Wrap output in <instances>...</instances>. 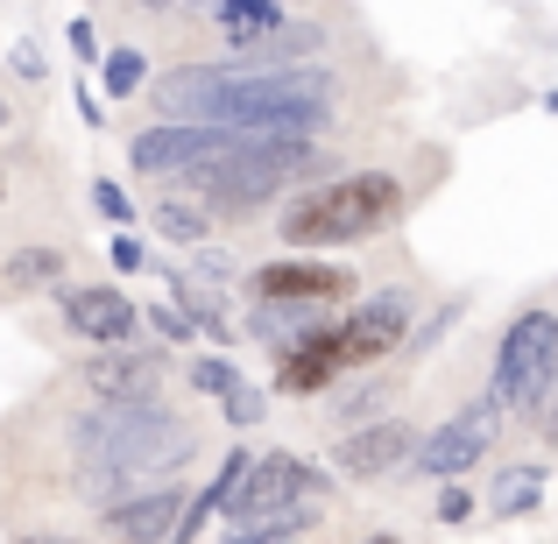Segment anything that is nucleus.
I'll return each mask as SVG.
<instances>
[{
    "label": "nucleus",
    "instance_id": "f257e3e1",
    "mask_svg": "<svg viewBox=\"0 0 558 544\" xmlns=\"http://www.w3.org/2000/svg\"><path fill=\"white\" fill-rule=\"evenodd\" d=\"M71 438H78V481L99 509L156 488V481H178V467L198 460V432L163 396L156 403H93L71 424Z\"/></svg>",
    "mask_w": 558,
    "mask_h": 544
},
{
    "label": "nucleus",
    "instance_id": "f03ea898",
    "mask_svg": "<svg viewBox=\"0 0 558 544\" xmlns=\"http://www.w3.org/2000/svg\"><path fill=\"white\" fill-rule=\"evenodd\" d=\"M312 178H332V156L318 149V142H304V135H241L219 164H205L198 178H178V184L191 198H205L219 219H233V213H262L269 198H283V191H298Z\"/></svg>",
    "mask_w": 558,
    "mask_h": 544
},
{
    "label": "nucleus",
    "instance_id": "7ed1b4c3",
    "mask_svg": "<svg viewBox=\"0 0 558 544\" xmlns=\"http://www.w3.org/2000/svg\"><path fill=\"white\" fill-rule=\"evenodd\" d=\"M340 113V78L326 64H290V71H227L213 128L233 135H304L318 142V128Z\"/></svg>",
    "mask_w": 558,
    "mask_h": 544
},
{
    "label": "nucleus",
    "instance_id": "20e7f679",
    "mask_svg": "<svg viewBox=\"0 0 558 544\" xmlns=\"http://www.w3.org/2000/svg\"><path fill=\"white\" fill-rule=\"evenodd\" d=\"M403 213V184L389 170H347V178H326L318 191L283 205V247L298 255H326V247H354V241H375V233L396 227Z\"/></svg>",
    "mask_w": 558,
    "mask_h": 544
},
{
    "label": "nucleus",
    "instance_id": "39448f33",
    "mask_svg": "<svg viewBox=\"0 0 558 544\" xmlns=\"http://www.w3.org/2000/svg\"><path fill=\"white\" fill-rule=\"evenodd\" d=\"M558 382V318L551 312H523L517 326L495 340V375H488V396L502 410H523L531 418L545 403V389Z\"/></svg>",
    "mask_w": 558,
    "mask_h": 544
},
{
    "label": "nucleus",
    "instance_id": "423d86ee",
    "mask_svg": "<svg viewBox=\"0 0 558 544\" xmlns=\"http://www.w3.org/2000/svg\"><path fill=\"white\" fill-rule=\"evenodd\" d=\"M332 495V474L312 460H298V452H262L255 467H247L241 495H233L227 523H262V517H283V509H304V503H326Z\"/></svg>",
    "mask_w": 558,
    "mask_h": 544
},
{
    "label": "nucleus",
    "instance_id": "0eeeda50",
    "mask_svg": "<svg viewBox=\"0 0 558 544\" xmlns=\"http://www.w3.org/2000/svg\"><path fill=\"white\" fill-rule=\"evenodd\" d=\"M233 128H198V121H156L142 128L135 142H128V164L142 170V178H198L205 164H219V156L233 149Z\"/></svg>",
    "mask_w": 558,
    "mask_h": 544
},
{
    "label": "nucleus",
    "instance_id": "6e6552de",
    "mask_svg": "<svg viewBox=\"0 0 558 544\" xmlns=\"http://www.w3.org/2000/svg\"><path fill=\"white\" fill-rule=\"evenodd\" d=\"M502 438V403L495 396H481V403H466V410H452L438 432H424V446H417V474H432V481H460L474 460H488V446Z\"/></svg>",
    "mask_w": 558,
    "mask_h": 544
},
{
    "label": "nucleus",
    "instance_id": "1a4fd4ad",
    "mask_svg": "<svg viewBox=\"0 0 558 544\" xmlns=\"http://www.w3.org/2000/svg\"><path fill=\"white\" fill-rule=\"evenodd\" d=\"M417 446H424V432H410L403 418H368V424H354V432H340L332 474L340 481H381V474L417 460Z\"/></svg>",
    "mask_w": 558,
    "mask_h": 544
},
{
    "label": "nucleus",
    "instance_id": "9d476101",
    "mask_svg": "<svg viewBox=\"0 0 558 544\" xmlns=\"http://www.w3.org/2000/svg\"><path fill=\"white\" fill-rule=\"evenodd\" d=\"M255 298L332 312V304L354 298V269H347V262H318V255H276L269 269H255Z\"/></svg>",
    "mask_w": 558,
    "mask_h": 544
},
{
    "label": "nucleus",
    "instance_id": "9b49d317",
    "mask_svg": "<svg viewBox=\"0 0 558 544\" xmlns=\"http://www.w3.org/2000/svg\"><path fill=\"white\" fill-rule=\"evenodd\" d=\"M410 340V298L403 290H375V298H354L340 318V361L347 367H368L381 354Z\"/></svg>",
    "mask_w": 558,
    "mask_h": 544
},
{
    "label": "nucleus",
    "instance_id": "f8f14e48",
    "mask_svg": "<svg viewBox=\"0 0 558 544\" xmlns=\"http://www.w3.org/2000/svg\"><path fill=\"white\" fill-rule=\"evenodd\" d=\"M163 375H170V361L156 347H93V361H85L93 403H156Z\"/></svg>",
    "mask_w": 558,
    "mask_h": 544
},
{
    "label": "nucleus",
    "instance_id": "ddd939ff",
    "mask_svg": "<svg viewBox=\"0 0 558 544\" xmlns=\"http://www.w3.org/2000/svg\"><path fill=\"white\" fill-rule=\"evenodd\" d=\"M64 326L78 333L85 347H128L135 326H149V318H142V304L128 298V290H113V283H71L64 290Z\"/></svg>",
    "mask_w": 558,
    "mask_h": 544
},
{
    "label": "nucleus",
    "instance_id": "4468645a",
    "mask_svg": "<svg viewBox=\"0 0 558 544\" xmlns=\"http://www.w3.org/2000/svg\"><path fill=\"white\" fill-rule=\"evenodd\" d=\"M184 503H191V495L178 488V481H156V488L99 509V531H107L113 544H170L178 523H184Z\"/></svg>",
    "mask_w": 558,
    "mask_h": 544
},
{
    "label": "nucleus",
    "instance_id": "2eb2a0df",
    "mask_svg": "<svg viewBox=\"0 0 558 544\" xmlns=\"http://www.w3.org/2000/svg\"><path fill=\"white\" fill-rule=\"evenodd\" d=\"M219 93H227V64H170L163 78L149 85L156 121H198V128H213Z\"/></svg>",
    "mask_w": 558,
    "mask_h": 544
},
{
    "label": "nucleus",
    "instance_id": "dca6fc26",
    "mask_svg": "<svg viewBox=\"0 0 558 544\" xmlns=\"http://www.w3.org/2000/svg\"><path fill=\"white\" fill-rule=\"evenodd\" d=\"M340 375H347V361H340V318L318 326L312 340H298V347L276 354V389H283V396H326Z\"/></svg>",
    "mask_w": 558,
    "mask_h": 544
},
{
    "label": "nucleus",
    "instance_id": "f3484780",
    "mask_svg": "<svg viewBox=\"0 0 558 544\" xmlns=\"http://www.w3.org/2000/svg\"><path fill=\"white\" fill-rule=\"evenodd\" d=\"M318 50H326V28L318 22H283V28H269V36H255V43H233L219 64L227 71H290V64H312Z\"/></svg>",
    "mask_w": 558,
    "mask_h": 544
},
{
    "label": "nucleus",
    "instance_id": "a211bd4d",
    "mask_svg": "<svg viewBox=\"0 0 558 544\" xmlns=\"http://www.w3.org/2000/svg\"><path fill=\"white\" fill-rule=\"evenodd\" d=\"M205 14H213V28L227 36V50H233V43H255V36H269V28L290 22L283 0H205Z\"/></svg>",
    "mask_w": 558,
    "mask_h": 544
},
{
    "label": "nucleus",
    "instance_id": "6ab92c4d",
    "mask_svg": "<svg viewBox=\"0 0 558 544\" xmlns=\"http://www.w3.org/2000/svg\"><path fill=\"white\" fill-rule=\"evenodd\" d=\"M57 276H71L64 247H14V255L0 262V290H8V298H36V290H50Z\"/></svg>",
    "mask_w": 558,
    "mask_h": 544
},
{
    "label": "nucleus",
    "instance_id": "aec40b11",
    "mask_svg": "<svg viewBox=\"0 0 558 544\" xmlns=\"http://www.w3.org/2000/svg\"><path fill=\"white\" fill-rule=\"evenodd\" d=\"M156 233H170V241H184V247H205V233H213V205L205 198H191V191L178 184V191H163V205H156Z\"/></svg>",
    "mask_w": 558,
    "mask_h": 544
},
{
    "label": "nucleus",
    "instance_id": "412c9836",
    "mask_svg": "<svg viewBox=\"0 0 558 544\" xmlns=\"http://www.w3.org/2000/svg\"><path fill=\"white\" fill-rule=\"evenodd\" d=\"M537 503H545V467H537V460H517V467L495 474V488H488L495 517H531Z\"/></svg>",
    "mask_w": 558,
    "mask_h": 544
},
{
    "label": "nucleus",
    "instance_id": "4be33fe9",
    "mask_svg": "<svg viewBox=\"0 0 558 544\" xmlns=\"http://www.w3.org/2000/svg\"><path fill=\"white\" fill-rule=\"evenodd\" d=\"M318 523V503L283 509V517H262V523H227V544H298Z\"/></svg>",
    "mask_w": 558,
    "mask_h": 544
},
{
    "label": "nucleus",
    "instance_id": "5701e85b",
    "mask_svg": "<svg viewBox=\"0 0 558 544\" xmlns=\"http://www.w3.org/2000/svg\"><path fill=\"white\" fill-rule=\"evenodd\" d=\"M163 276H170V298H178L184 312L198 318V333H213V340L227 347V340H233V326H227V312H219V304L198 290V276H191V269H163Z\"/></svg>",
    "mask_w": 558,
    "mask_h": 544
},
{
    "label": "nucleus",
    "instance_id": "b1692460",
    "mask_svg": "<svg viewBox=\"0 0 558 544\" xmlns=\"http://www.w3.org/2000/svg\"><path fill=\"white\" fill-rule=\"evenodd\" d=\"M142 85H149V57L128 50V43H113V50L99 57V93H107V99H128V93H142Z\"/></svg>",
    "mask_w": 558,
    "mask_h": 544
},
{
    "label": "nucleus",
    "instance_id": "393cba45",
    "mask_svg": "<svg viewBox=\"0 0 558 544\" xmlns=\"http://www.w3.org/2000/svg\"><path fill=\"white\" fill-rule=\"evenodd\" d=\"M184 382H191L198 396H213V403H227V396L241 389V367H233L227 354H198V361L184 367Z\"/></svg>",
    "mask_w": 558,
    "mask_h": 544
},
{
    "label": "nucleus",
    "instance_id": "a878e982",
    "mask_svg": "<svg viewBox=\"0 0 558 544\" xmlns=\"http://www.w3.org/2000/svg\"><path fill=\"white\" fill-rule=\"evenodd\" d=\"M93 205H99V219H107L113 233H128V227H135V198H128V191L113 184V178H99V184H93Z\"/></svg>",
    "mask_w": 558,
    "mask_h": 544
},
{
    "label": "nucleus",
    "instance_id": "bb28decb",
    "mask_svg": "<svg viewBox=\"0 0 558 544\" xmlns=\"http://www.w3.org/2000/svg\"><path fill=\"white\" fill-rule=\"evenodd\" d=\"M142 318H149V326L163 333L170 347H191V340H198V318H191L184 304H149V312H142Z\"/></svg>",
    "mask_w": 558,
    "mask_h": 544
},
{
    "label": "nucleus",
    "instance_id": "cd10ccee",
    "mask_svg": "<svg viewBox=\"0 0 558 544\" xmlns=\"http://www.w3.org/2000/svg\"><path fill=\"white\" fill-rule=\"evenodd\" d=\"M432 517L438 523H466V517H474V495H466L460 481H446V488H438V503H432Z\"/></svg>",
    "mask_w": 558,
    "mask_h": 544
},
{
    "label": "nucleus",
    "instance_id": "c85d7f7f",
    "mask_svg": "<svg viewBox=\"0 0 558 544\" xmlns=\"http://www.w3.org/2000/svg\"><path fill=\"white\" fill-rule=\"evenodd\" d=\"M191 276H198V283H219V290H227L241 269H233V255H213V247H198V269H191Z\"/></svg>",
    "mask_w": 558,
    "mask_h": 544
},
{
    "label": "nucleus",
    "instance_id": "c756f323",
    "mask_svg": "<svg viewBox=\"0 0 558 544\" xmlns=\"http://www.w3.org/2000/svg\"><path fill=\"white\" fill-rule=\"evenodd\" d=\"M227 424H241V432H247V424H262V396L247 389V382H241V389L227 396Z\"/></svg>",
    "mask_w": 558,
    "mask_h": 544
},
{
    "label": "nucleus",
    "instance_id": "7c9ffc66",
    "mask_svg": "<svg viewBox=\"0 0 558 544\" xmlns=\"http://www.w3.org/2000/svg\"><path fill=\"white\" fill-rule=\"evenodd\" d=\"M64 43L78 50V64H99V57H107V50H99V36H93V22H85V14H78L71 28H64Z\"/></svg>",
    "mask_w": 558,
    "mask_h": 544
},
{
    "label": "nucleus",
    "instance_id": "2f4dec72",
    "mask_svg": "<svg viewBox=\"0 0 558 544\" xmlns=\"http://www.w3.org/2000/svg\"><path fill=\"white\" fill-rule=\"evenodd\" d=\"M113 269H128V276L142 269V241L135 233H113Z\"/></svg>",
    "mask_w": 558,
    "mask_h": 544
},
{
    "label": "nucleus",
    "instance_id": "473e14b6",
    "mask_svg": "<svg viewBox=\"0 0 558 544\" xmlns=\"http://www.w3.org/2000/svg\"><path fill=\"white\" fill-rule=\"evenodd\" d=\"M531 418H537V424H545V438H558V382H551V389H545V403H537V410H531Z\"/></svg>",
    "mask_w": 558,
    "mask_h": 544
},
{
    "label": "nucleus",
    "instance_id": "72a5a7b5",
    "mask_svg": "<svg viewBox=\"0 0 558 544\" xmlns=\"http://www.w3.org/2000/svg\"><path fill=\"white\" fill-rule=\"evenodd\" d=\"M135 8H149V14H178V8H191V0H135Z\"/></svg>",
    "mask_w": 558,
    "mask_h": 544
},
{
    "label": "nucleus",
    "instance_id": "f704fd0d",
    "mask_svg": "<svg viewBox=\"0 0 558 544\" xmlns=\"http://www.w3.org/2000/svg\"><path fill=\"white\" fill-rule=\"evenodd\" d=\"M22 544H85V537H57V531H43V537H22Z\"/></svg>",
    "mask_w": 558,
    "mask_h": 544
},
{
    "label": "nucleus",
    "instance_id": "c9c22d12",
    "mask_svg": "<svg viewBox=\"0 0 558 544\" xmlns=\"http://www.w3.org/2000/svg\"><path fill=\"white\" fill-rule=\"evenodd\" d=\"M0 128H8V93H0Z\"/></svg>",
    "mask_w": 558,
    "mask_h": 544
},
{
    "label": "nucleus",
    "instance_id": "e433bc0d",
    "mask_svg": "<svg viewBox=\"0 0 558 544\" xmlns=\"http://www.w3.org/2000/svg\"><path fill=\"white\" fill-rule=\"evenodd\" d=\"M0 198H8V170H0Z\"/></svg>",
    "mask_w": 558,
    "mask_h": 544
},
{
    "label": "nucleus",
    "instance_id": "4c0bfd02",
    "mask_svg": "<svg viewBox=\"0 0 558 544\" xmlns=\"http://www.w3.org/2000/svg\"><path fill=\"white\" fill-rule=\"evenodd\" d=\"M368 544H389V537H368Z\"/></svg>",
    "mask_w": 558,
    "mask_h": 544
}]
</instances>
